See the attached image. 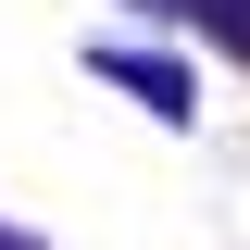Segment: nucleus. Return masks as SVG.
<instances>
[{"label": "nucleus", "instance_id": "f03ea898", "mask_svg": "<svg viewBox=\"0 0 250 250\" xmlns=\"http://www.w3.org/2000/svg\"><path fill=\"white\" fill-rule=\"evenodd\" d=\"M163 13H200V25H213L225 50H250V0H163Z\"/></svg>", "mask_w": 250, "mask_h": 250}, {"label": "nucleus", "instance_id": "f257e3e1", "mask_svg": "<svg viewBox=\"0 0 250 250\" xmlns=\"http://www.w3.org/2000/svg\"><path fill=\"white\" fill-rule=\"evenodd\" d=\"M100 75H113V88H138L163 125H188V113H200V100H188V62H175V50H100Z\"/></svg>", "mask_w": 250, "mask_h": 250}]
</instances>
